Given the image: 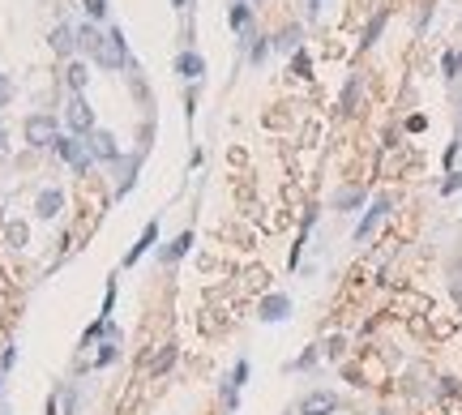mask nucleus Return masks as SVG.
Segmentation results:
<instances>
[{
	"instance_id": "nucleus-1",
	"label": "nucleus",
	"mask_w": 462,
	"mask_h": 415,
	"mask_svg": "<svg viewBox=\"0 0 462 415\" xmlns=\"http://www.w3.org/2000/svg\"><path fill=\"white\" fill-rule=\"evenodd\" d=\"M94 60H98L103 69H120V65H124V34H120V30H108V34H103Z\"/></svg>"
},
{
	"instance_id": "nucleus-2",
	"label": "nucleus",
	"mask_w": 462,
	"mask_h": 415,
	"mask_svg": "<svg viewBox=\"0 0 462 415\" xmlns=\"http://www.w3.org/2000/svg\"><path fill=\"white\" fill-rule=\"evenodd\" d=\"M26 141L30 146H56V120L51 116H30L26 120Z\"/></svg>"
},
{
	"instance_id": "nucleus-3",
	"label": "nucleus",
	"mask_w": 462,
	"mask_h": 415,
	"mask_svg": "<svg viewBox=\"0 0 462 415\" xmlns=\"http://www.w3.org/2000/svg\"><path fill=\"white\" fill-rule=\"evenodd\" d=\"M56 150H60V159H65V163H73L77 172H86V167H90V154H86V146H82V141H73V137H56Z\"/></svg>"
},
{
	"instance_id": "nucleus-4",
	"label": "nucleus",
	"mask_w": 462,
	"mask_h": 415,
	"mask_svg": "<svg viewBox=\"0 0 462 415\" xmlns=\"http://www.w3.org/2000/svg\"><path fill=\"white\" fill-rule=\"evenodd\" d=\"M65 116H69V129H73V133H90V124H94V116H90V108H86L82 94L69 98V112H65Z\"/></svg>"
},
{
	"instance_id": "nucleus-5",
	"label": "nucleus",
	"mask_w": 462,
	"mask_h": 415,
	"mask_svg": "<svg viewBox=\"0 0 462 415\" xmlns=\"http://www.w3.org/2000/svg\"><path fill=\"white\" fill-rule=\"evenodd\" d=\"M338 407V398L330 394V390H317V394H308L304 402H300V415H330Z\"/></svg>"
},
{
	"instance_id": "nucleus-6",
	"label": "nucleus",
	"mask_w": 462,
	"mask_h": 415,
	"mask_svg": "<svg viewBox=\"0 0 462 415\" xmlns=\"http://www.w3.org/2000/svg\"><path fill=\"white\" fill-rule=\"evenodd\" d=\"M86 146H90L94 159H116V137H112V133H103V129H98V133H90V141H86Z\"/></svg>"
},
{
	"instance_id": "nucleus-7",
	"label": "nucleus",
	"mask_w": 462,
	"mask_h": 415,
	"mask_svg": "<svg viewBox=\"0 0 462 415\" xmlns=\"http://www.w3.org/2000/svg\"><path fill=\"white\" fill-rule=\"evenodd\" d=\"M60 205H65V193H60V189H43V193H39V215H43V219H56Z\"/></svg>"
},
{
	"instance_id": "nucleus-8",
	"label": "nucleus",
	"mask_w": 462,
	"mask_h": 415,
	"mask_svg": "<svg viewBox=\"0 0 462 415\" xmlns=\"http://www.w3.org/2000/svg\"><path fill=\"white\" fill-rule=\"evenodd\" d=\"M385 210H390V201H385V197H381V201H373V210H368V219H364V223H359V227H355V240H368V231H373V227L381 223V215H385Z\"/></svg>"
},
{
	"instance_id": "nucleus-9",
	"label": "nucleus",
	"mask_w": 462,
	"mask_h": 415,
	"mask_svg": "<svg viewBox=\"0 0 462 415\" xmlns=\"http://www.w3.org/2000/svg\"><path fill=\"white\" fill-rule=\"evenodd\" d=\"M287 308H291L287 295H270V300L262 304V317H266V321H283V317H287Z\"/></svg>"
},
{
	"instance_id": "nucleus-10",
	"label": "nucleus",
	"mask_w": 462,
	"mask_h": 415,
	"mask_svg": "<svg viewBox=\"0 0 462 415\" xmlns=\"http://www.w3.org/2000/svg\"><path fill=\"white\" fill-rule=\"evenodd\" d=\"M51 47H56L60 56H69V51H73V30L69 26H56V30H51Z\"/></svg>"
},
{
	"instance_id": "nucleus-11",
	"label": "nucleus",
	"mask_w": 462,
	"mask_h": 415,
	"mask_svg": "<svg viewBox=\"0 0 462 415\" xmlns=\"http://www.w3.org/2000/svg\"><path fill=\"white\" fill-rule=\"evenodd\" d=\"M176 69H180L184 77H201V69H205V65H201V56H193V51H184V56L176 60Z\"/></svg>"
},
{
	"instance_id": "nucleus-12",
	"label": "nucleus",
	"mask_w": 462,
	"mask_h": 415,
	"mask_svg": "<svg viewBox=\"0 0 462 415\" xmlns=\"http://www.w3.org/2000/svg\"><path fill=\"white\" fill-rule=\"evenodd\" d=\"M154 231H159V227H154V223H150V227H146V231H141V244H137V248H133V253H129V266H133V262H137V257H141V253H146V248H150V244H154Z\"/></svg>"
},
{
	"instance_id": "nucleus-13",
	"label": "nucleus",
	"mask_w": 462,
	"mask_h": 415,
	"mask_svg": "<svg viewBox=\"0 0 462 415\" xmlns=\"http://www.w3.org/2000/svg\"><path fill=\"white\" fill-rule=\"evenodd\" d=\"M5 240H9L13 248H22V244H26V223H9V227H5Z\"/></svg>"
},
{
	"instance_id": "nucleus-14",
	"label": "nucleus",
	"mask_w": 462,
	"mask_h": 415,
	"mask_svg": "<svg viewBox=\"0 0 462 415\" xmlns=\"http://www.w3.org/2000/svg\"><path fill=\"white\" fill-rule=\"evenodd\" d=\"M86 77H90V73H86V65H69V86H73V94L86 86Z\"/></svg>"
},
{
	"instance_id": "nucleus-15",
	"label": "nucleus",
	"mask_w": 462,
	"mask_h": 415,
	"mask_svg": "<svg viewBox=\"0 0 462 415\" xmlns=\"http://www.w3.org/2000/svg\"><path fill=\"white\" fill-rule=\"evenodd\" d=\"M77 39H82V47H86V51H98V39H103V34H98L94 26H86V30H82Z\"/></svg>"
},
{
	"instance_id": "nucleus-16",
	"label": "nucleus",
	"mask_w": 462,
	"mask_h": 415,
	"mask_svg": "<svg viewBox=\"0 0 462 415\" xmlns=\"http://www.w3.org/2000/svg\"><path fill=\"white\" fill-rule=\"evenodd\" d=\"M188 244H193V236H188V231H184V236H176V244L167 248V257H184V253H188Z\"/></svg>"
},
{
	"instance_id": "nucleus-17",
	"label": "nucleus",
	"mask_w": 462,
	"mask_h": 415,
	"mask_svg": "<svg viewBox=\"0 0 462 415\" xmlns=\"http://www.w3.org/2000/svg\"><path fill=\"white\" fill-rule=\"evenodd\" d=\"M231 26H236V30H244V26H248V9H244V5H236V9H231Z\"/></svg>"
},
{
	"instance_id": "nucleus-18",
	"label": "nucleus",
	"mask_w": 462,
	"mask_h": 415,
	"mask_svg": "<svg viewBox=\"0 0 462 415\" xmlns=\"http://www.w3.org/2000/svg\"><path fill=\"white\" fill-rule=\"evenodd\" d=\"M86 13L90 18H103V13H108V0H86Z\"/></svg>"
},
{
	"instance_id": "nucleus-19",
	"label": "nucleus",
	"mask_w": 462,
	"mask_h": 415,
	"mask_svg": "<svg viewBox=\"0 0 462 415\" xmlns=\"http://www.w3.org/2000/svg\"><path fill=\"white\" fill-rule=\"evenodd\" d=\"M291 73H300V77H308V56H304V51H300V56L291 60Z\"/></svg>"
},
{
	"instance_id": "nucleus-20",
	"label": "nucleus",
	"mask_w": 462,
	"mask_h": 415,
	"mask_svg": "<svg viewBox=\"0 0 462 415\" xmlns=\"http://www.w3.org/2000/svg\"><path fill=\"white\" fill-rule=\"evenodd\" d=\"M172 359H176V351H172V347H167V351H163V355H159V359H154V369H159V373H163V369H172Z\"/></svg>"
},
{
	"instance_id": "nucleus-21",
	"label": "nucleus",
	"mask_w": 462,
	"mask_h": 415,
	"mask_svg": "<svg viewBox=\"0 0 462 415\" xmlns=\"http://www.w3.org/2000/svg\"><path fill=\"white\" fill-rule=\"evenodd\" d=\"M9 94H13V86H9V77H5V73H0V108L9 103Z\"/></svg>"
},
{
	"instance_id": "nucleus-22",
	"label": "nucleus",
	"mask_w": 462,
	"mask_h": 415,
	"mask_svg": "<svg viewBox=\"0 0 462 415\" xmlns=\"http://www.w3.org/2000/svg\"><path fill=\"white\" fill-rule=\"evenodd\" d=\"M355 201H359V193H355V189H347V193L338 197V205H342V210H347V205H355Z\"/></svg>"
},
{
	"instance_id": "nucleus-23",
	"label": "nucleus",
	"mask_w": 462,
	"mask_h": 415,
	"mask_svg": "<svg viewBox=\"0 0 462 415\" xmlns=\"http://www.w3.org/2000/svg\"><path fill=\"white\" fill-rule=\"evenodd\" d=\"M308 9H313V13H317V9H321V0H313V5H308Z\"/></svg>"
}]
</instances>
